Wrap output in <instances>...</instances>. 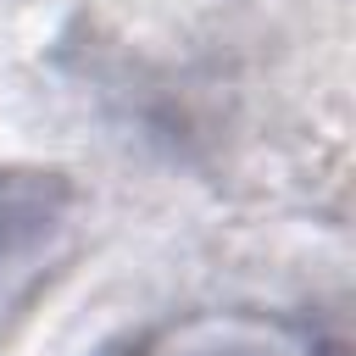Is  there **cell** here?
<instances>
[{"label": "cell", "instance_id": "6da1fadb", "mask_svg": "<svg viewBox=\"0 0 356 356\" xmlns=\"http://www.w3.org/2000/svg\"><path fill=\"white\" fill-rule=\"evenodd\" d=\"M178 356H295V350H278L261 339H222V345H184Z\"/></svg>", "mask_w": 356, "mask_h": 356}]
</instances>
